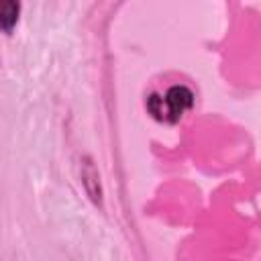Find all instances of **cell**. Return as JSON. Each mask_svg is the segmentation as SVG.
<instances>
[{"label": "cell", "mask_w": 261, "mask_h": 261, "mask_svg": "<svg viewBox=\"0 0 261 261\" xmlns=\"http://www.w3.org/2000/svg\"><path fill=\"white\" fill-rule=\"evenodd\" d=\"M82 184L86 194L94 204H102V188H100V175L90 157H82Z\"/></svg>", "instance_id": "7a4b0ae2"}, {"label": "cell", "mask_w": 261, "mask_h": 261, "mask_svg": "<svg viewBox=\"0 0 261 261\" xmlns=\"http://www.w3.org/2000/svg\"><path fill=\"white\" fill-rule=\"evenodd\" d=\"M145 104H147L149 114H151L155 120L167 122V110H165V102H163V96H161V94H151Z\"/></svg>", "instance_id": "277c9868"}, {"label": "cell", "mask_w": 261, "mask_h": 261, "mask_svg": "<svg viewBox=\"0 0 261 261\" xmlns=\"http://www.w3.org/2000/svg\"><path fill=\"white\" fill-rule=\"evenodd\" d=\"M163 102L167 110V122L173 124L184 116V112H188L194 106V94L188 86H171L165 92Z\"/></svg>", "instance_id": "6da1fadb"}, {"label": "cell", "mask_w": 261, "mask_h": 261, "mask_svg": "<svg viewBox=\"0 0 261 261\" xmlns=\"http://www.w3.org/2000/svg\"><path fill=\"white\" fill-rule=\"evenodd\" d=\"M20 4L14 0H0V31L10 35L18 22Z\"/></svg>", "instance_id": "3957f363"}]
</instances>
